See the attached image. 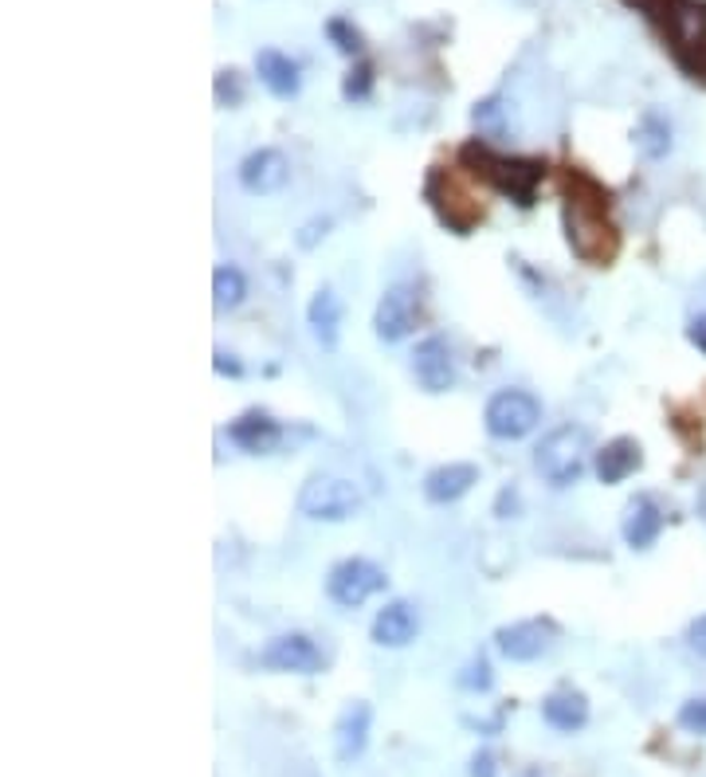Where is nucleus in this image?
Returning a JSON list of instances; mask_svg holds the SVG:
<instances>
[{"label": "nucleus", "mask_w": 706, "mask_h": 777, "mask_svg": "<svg viewBox=\"0 0 706 777\" xmlns=\"http://www.w3.org/2000/svg\"><path fill=\"white\" fill-rule=\"evenodd\" d=\"M459 683H464L467 691H491L495 676H491V663L484 660V656H475L471 663H467V671L459 676Z\"/></svg>", "instance_id": "cd10ccee"}, {"label": "nucleus", "mask_w": 706, "mask_h": 777, "mask_svg": "<svg viewBox=\"0 0 706 777\" xmlns=\"http://www.w3.org/2000/svg\"><path fill=\"white\" fill-rule=\"evenodd\" d=\"M424 197L436 208L439 220L459 236H467L475 224L484 220V201H479V193L456 170H432L428 185H424Z\"/></svg>", "instance_id": "39448f33"}, {"label": "nucleus", "mask_w": 706, "mask_h": 777, "mask_svg": "<svg viewBox=\"0 0 706 777\" xmlns=\"http://www.w3.org/2000/svg\"><path fill=\"white\" fill-rule=\"evenodd\" d=\"M471 777H499V758H495L491 751H475Z\"/></svg>", "instance_id": "7c9ffc66"}, {"label": "nucleus", "mask_w": 706, "mask_h": 777, "mask_svg": "<svg viewBox=\"0 0 706 777\" xmlns=\"http://www.w3.org/2000/svg\"><path fill=\"white\" fill-rule=\"evenodd\" d=\"M475 126H479V134L484 138H507L510 134V102L499 99V95H491V99L475 102L471 110Z\"/></svg>", "instance_id": "393cba45"}, {"label": "nucleus", "mask_w": 706, "mask_h": 777, "mask_svg": "<svg viewBox=\"0 0 706 777\" xmlns=\"http://www.w3.org/2000/svg\"><path fill=\"white\" fill-rule=\"evenodd\" d=\"M416 319H421V299H416L412 287L397 283V287H389V291L381 295V303H377L373 331L381 342H401L412 334Z\"/></svg>", "instance_id": "1a4fd4ad"}, {"label": "nucleus", "mask_w": 706, "mask_h": 777, "mask_svg": "<svg viewBox=\"0 0 706 777\" xmlns=\"http://www.w3.org/2000/svg\"><path fill=\"white\" fill-rule=\"evenodd\" d=\"M213 358H216V361H213V366H216V374H224V377H240V374H243V366L232 358V354H224V349H216Z\"/></svg>", "instance_id": "2f4dec72"}, {"label": "nucleus", "mask_w": 706, "mask_h": 777, "mask_svg": "<svg viewBox=\"0 0 706 777\" xmlns=\"http://www.w3.org/2000/svg\"><path fill=\"white\" fill-rule=\"evenodd\" d=\"M636 145H640V153L652 161H660L671 153V122L660 115V110H648V115L640 118V126H636Z\"/></svg>", "instance_id": "5701e85b"}, {"label": "nucleus", "mask_w": 706, "mask_h": 777, "mask_svg": "<svg viewBox=\"0 0 706 777\" xmlns=\"http://www.w3.org/2000/svg\"><path fill=\"white\" fill-rule=\"evenodd\" d=\"M655 28L663 32L671 55L687 72V79L706 83V4H698V0H675L655 20Z\"/></svg>", "instance_id": "7ed1b4c3"}, {"label": "nucleus", "mask_w": 706, "mask_h": 777, "mask_svg": "<svg viewBox=\"0 0 706 777\" xmlns=\"http://www.w3.org/2000/svg\"><path fill=\"white\" fill-rule=\"evenodd\" d=\"M256 72H260V83L275 95V99H295L298 95V63L291 55L275 52V47H263L256 55Z\"/></svg>", "instance_id": "f3484780"}, {"label": "nucleus", "mask_w": 706, "mask_h": 777, "mask_svg": "<svg viewBox=\"0 0 706 777\" xmlns=\"http://www.w3.org/2000/svg\"><path fill=\"white\" fill-rule=\"evenodd\" d=\"M475 483H479V467L475 464H444L424 479V495L432 503H456L471 492Z\"/></svg>", "instance_id": "6ab92c4d"}, {"label": "nucleus", "mask_w": 706, "mask_h": 777, "mask_svg": "<svg viewBox=\"0 0 706 777\" xmlns=\"http://www.w3.org/2000/svg\"><path fill=\"white\" fill-rule=\"evenodd\" d=\"M640 464H644V456H640V444H636L632 436L608 440V444L597 452V475H600V483H624L628 475H632Z\"/></svg>", "instance_id": "aec40b11"}, {"label": "nucleus", "mask_w": 706, "mask_h": 777, "mask_svg": "<svg viewBox=\"0 0 706 777\" xmlns=\"http://www.w3.org/2000/svg\"><path fill=\"white\" fill-rule=\"evenodd\" d=\"M260 663L271 671L314 676V671H323V652H318V644H314L306 633H286V636H275V640L263 648Z\"/></svg>", "instance_id": "9d476101"}, {"label": "nucleus", "mask_w": 706, "mask_h": 777, "mask_svg": "<svg viewBox=\"0 0 706 777\" xmlns=\"http://www.w3.org/2000/svg\"><path fill=\"white\" fill-rule=\"evenodd\" d=\"M519 777H554V774H550V769H545V766H526Z\"/></svg>", "instance_id": "c9c22d12"}, {"label": "nucleus", "mask_w": 706, "mask_h": 777, "mask_svg": "<svg viewBox=\"0 0 706 777\" xmlns=\"http://www.w3.org/2000/svg\"><path fill=\"white\" fill-rule=\"evenodd\" d=\"M243 295H248L243 271L232 268V263H220V268L213 271V303H216V311H232V306L243 303Z\"/></svg>", "instance_id": "b1692460"}, {"label": "nucleus", "mask_w": 706, "mask_h": 777, "mask_svg": "<svg viewBox=\"0 0 706 777\" xmlns=\"http://www.w3.org/2000/svg\"><path fill=\"white\" fill-rule=\"evenodd\" d=\"M369 731H373V706L354 699L338 715V723H334V758H338L341 766L358 762L369 746Z\"/></svg>", "instance_id": "ddd939ff"}, {"label": "nucleus", "mask_w": 706, "mask_h": 777, "mask_svg": "<svg viewBox=\"0 0 706 777\" xmlns=\"http://www.w3.org/2000/svg\"><path fill=\"white\" fill-rule=\"evenodd\" d=\"M562 220H565V240H569L573 256L593 268H608L617 259L620 236L617 224L608 220V193L585 173L569 170L562 181Z\"/></svg>", "instance_id": "f257e3e1"}, {"label": "nucleus", "mask_w": 706, "mask_h": 777, "mask_svg": "<svg viewBox=\"0 0 706 777\" xmlns=\"http://www.w3.org/2000/svg\"><path fill=\"white\" fill-rule=\"evenodd\" d=\"M487 432L495 440H522L537 429V420H542V404H537L534 393L526 389H502L487 401Z\"/></svg>", "instance_id": "0eeeda50"}, {"label": "nucleus", "mask_w": 706, "mask_h": 777, "mask_svg": "<svg viewBox=\"0 0 706 777\" xmlns=\"http://www.w3.org/2000/svg\"><path fill=\"white\" fill-rule=\"evenodd\" d=\"M412 374L421 381L424 393H447L456 385V361H452V346L444 338H424L412 354Z\"/></svg>", "instance_id": "f8f14e48"}, {"label": "nucleus", "mask_w": 706, "mask_h": 777, "mask_svg": "<svg viewBox=\"0 0 706 777\" xmlns=\"http://www.w3.org/2000/svg\"><path fill=\"white\" fill-rule=\"evenodd\" d=\"M326 36H330V44L338 47V52H346V55H361V32L349 20H341V17H334L330 24H326Z\"/></svg>", "instance_id": "a878e982"}, {"label": "nucleus", "mask_w": 706, "mask_h": 777, "mask_svg": "<svg viewBox=\"0 0 706 777\" xmlns=\"http://www.w3.org/2000/svg\"><path fill=\"white\" fill-rule=\"evenodd\" d=\"M369 87H373V67H369V63H358V67L346 75V83H341V95H346L349 102H361L369 95Z\"/></svg>", "instance_id": "bb28decb"}, {"label": "nucleus", "mask_w": 706, "mask_h": 777, "mask_svg": "<svg viewBox=\"0 0 706 777\" xmlns=\"http://www.w3.org/2000/svg\"><path fill=\"white\" fill-rule=\"evenodd\" d=\"M228 436H232L243 452H251V456H268V452L279 447V440H283V429H279L268 412L251 409V412H243L240 420L228 424Z\"/></svg>", "instance_id": "dca6fc26"}, {"label": "nucleus", "mask_w": 706, "mask_h": 777, "mask_svg": "<svg viewBox=\"0 0 706 777\" xmlns=\"http://www.w3.org/2000/svg\"><path fill=\"white\" fill-rule=\"evenodd\" d=\"M416 633H421V617L409 601H389L373 620V640L381 648H404L416 640Z\"/></svg>", "instance_id": "2eb2a0df"}, {"label": "nucleus", "mask_w": 706, "mask_h": 777, "mask_svg": "<svg viewBox=\"0 0 706 777\" xmlns=\"http://www.w3.org/2000/svg\"><path fill=\"white\" fill-rule=\"evenodd\" d=\"M495 640H499V652L507 656V660L530 663V660H537V656H545L550 648H554L557 628L550 625V620H519V625L499 628Z\"/></svg>", "instance_id": "9b49d317"}, {"label": "nucleus", "mask_w": 706, "mask_h": 777, "mask_svg": "<svg viewBox=\"0 0 706 777\" xmlns=\"http://www.w3.org/2000/svg\"><path fill=\"white\" fill-rule=\"evenodd\" d=\"M326 228H330V224H326V220H314V224H306V228H303V236H298V244H303V248H311V244L318 240V236H326Z\"/></svg>", "instance_id": "72a5a7b5"}, {"label": "nucleus", "mask_w": 706, "mask_h": 777, "mask_svg": "<svg viewBox=\"0 0 706 777\" xmlns=\"http://www.w3.org/2000/svg\"><path fill=\"white\" fill-rule=\"evenodd\" d=\"M459 161H464L475 177L491 181L499 193H507L510 201H519L522 208L534 205V193H537V185H542V177H545L542 161H534V158H502V153H491L487 145H479V142L464 145Z\"/></svg>", "instance_id": "f03ea898"}, {"label": "nucleus", "mask_w": 706, "mask_h": 777, "mask_svg": "<svg viewBox=\"0 0 706 777\" xmlns=\"http://www.w3.org/2000/svg\"><path fill=\"white\" fill-rule=\"evenodd\" d=\"M691 342H695V346L706 354V314H703V319L691 322Z\"/></svg>", "instance_id": "f704fd0d"}, {"label": "nucleus", "mask_w": 706, "mask_h": 777, "mask_svg": "<svg viewBox=\"0 0 706 777\" xmlns=\"http://www.w3.org/2000/svg\"><path fill=\"white\" fill-rule=\"evenodd\" d=\"M589 464V432L577 424H562V429L545 432L542 444L534 447V467L550 487H569L585 475Z\"/></svg>", "instance_id": "20e7f679"}, {"label": "nucleus", "mask_w": 706, "mask_h": 777, "mask_svg": "<svg viewBox=\"0 0 706 777\" xmlns=\"http://www.w3.org/2000/svg\"><path fill=\"white\" fill-rule=\"evenodd\" d=\"M542 719L562 734L582 731V726L589 723V699H585L582 691L562 688L542 703Z\"/></svg>", "instance_id": "a211bd4d"}, {"label": "nucleus", "mask_w": 706, "mask_h": 777, "mask_svg": "<svg viewBox=\"0 0 706 777\" xmlns=\"http://www.w3.org/2000/svg\"><path fill=\"white\" fill-rule=\"evenodd\" d=\"M687 644H691V648H695L698 656H703V660H706V617H698L695 625L687 628Z\"/></svg>", "instance_id": "473e14b6"}, {"label": "nucleus", "mask_w": 706, "mask_h": 777, "mask_svg": "<svg viewBox=\"0 0 706 777\" xmlns=\"http://www.w3.org/2000/svg\"><path fill=\"white\" fill-rule=\"evenodd\" d=\"M680 726L687 734H706V695L687 699V703L680 706Z\"/></svg>", "instance_id": "c85d7f7f"}, {"label": "nucleus", "mask_w": 706, "mask_h": 777, "mask_svg": "<svg viewBox=\"0 0 706 777\" xmlns=\"http://www.w3.org/2000/svg\"><path fill=\"white\" fill-rule=\"evenodd\" d=\"M298 510L314 522H346L361 510V492L341 475H311L298 492Z\"/></svg>", "instance_id": "423d86ee"}, {"label": "nucleus", "mask_w": 706, "mask_h": 777, "mask_svg": "<svg viewBox=\"0 0 706 777\" xmlns=\"http://www.w3.org/2000/svg\"><path fill=\"white\" fill-rule=\"evenodd\" d=\"M663 530V510L655 507L648 495H640V499L628 503L624 510V542L632 546V550H648V546L660 538Z\"/></svg>", "instance_id": "412c9836"}, {"label": "nucleus", "mask_w": 706, "mask_h": 777, "mask_svg": "<svg viewBox=\"0 0 706 777\" xmlns=\"http://www.w3.org/2000/svg\"><path fill=\"white\" fill-rule=\"evenodd\" d=\"M306 322H311L314 338L323 342L326 349L338 346V326H341V299L334 295L330 287H323L318 295L311 299V311H306Z\"/></svg>", "instance_id": "4be33fe9"}, {"label": "nucleus", "mask_w": 706, "mask_h": 777, "mask_svg": "<svg viewBox=\"0 0 706 777\" xmlns=\"http://www.w3.org/2000/svg\"><path fill=\"white\" fill-rule=\"evenodd\" d=\"M381 590H384V570L366 562V558H346V562L334 565L330 578H326V593H330V601L341 608L366 605V601Z\"/></svg>", "instance_id": "6e6552de"}, {"label": "nucleus", "mask_w": 706, "mask_h": 777, "mask_svg": "<svg viewBox=\"0 0 706 777\" xmlns=\"http://www.w3.org/2000/svg\"><path fill=\"white\" fill-rule=\"evenodd\" d=\"M698 515L706 518V483H703V492H698Z\"/></svg>", "instance_id": "e433bc0d"}, {"label": "nucleus", "mask_w": 706, "mask_h": 777, "mask_svg": "<svg viewBox=\"0 0 706 777\" xmlns=\"http://www.w3.org/2000/svg\"><path fill=\"white\" fill-rule=\"evenodd\" d=\"M216 99H220V107H236V102L243 99L240 83H236V72H220V75H216Z\"/></svg>", "instance_id": "c756f323"}, {"label": "nucleus", "mask_w": 706, "mask_h": 777, "mask_svg": "<svg viewBox=\"0 0 706 777\" xmlns=\"http://www.w3.org/2000/svg\"><path fill=\"white\" fill-rule=\"evenodd\" d=\"M240 185L256 197H271L286 185V158L279 150H256L243 158L240 165Z\"/></svg>", "instance_id": "4468645a"}]
</instances>
